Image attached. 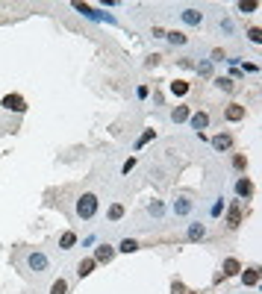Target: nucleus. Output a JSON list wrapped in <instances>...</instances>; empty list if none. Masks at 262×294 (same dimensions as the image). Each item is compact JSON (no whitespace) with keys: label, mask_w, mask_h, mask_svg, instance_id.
I'll return each instance as SVG.
<instances>
[{"label":"nucleus","mask_w":262,"mask_h":294,"mask_svg":"<svg viewBox=\"0 0 262 294\" xmlns=\"http://www.w3.org/2000/svg\"><path fill=\"white\" fill-rule=\"evenodd\" d=\"M212 83H215V89H218V92H227V95H233V92H236V83H233L230 77H215Z\"/></svg>","instance_id":"23"},{"label":"nucleus","mask_w":262,"mask_h":294,"mask_svg":"<svg viewBox=\"0 0 262 294\" xmlns=\"http://www.w3.org/2000/svg\"><path fill=\"white\" fill-rule=\"evenodd\" d=\"M212 147H215V153L230 150V147H233V135H230V132H215V135H212Z\"/></svg>","instance_id":"11"},{"label":"nucleus","mask_w":262,"mask_h":294,"mask_svg":"<svg viewBox=\"0 0 262 294\" xmlns=\"http://www.w3.org/2000/svg\"><path fill=\"white\" fill-rule=\"evenodd\" d=\"M100 209V200L98 195H92V192H83V195L74 200V215L80 218V221H92L95 215H98Z\"/></svg>","instance_id":"1"},{"label":"nucleus","mask_w":262,"mask_h":294,"mask_svg":"<svg viewBox=\"0 0 262 294\" xmlns=\"http://www.w3.org/2000/svg\"><path fill=\"white\" fill-rule=\"evenodd\" d=\"M0 106H3V109H9V112H24V109H27V100L21 98V95H6Z\"/></svg>","instance_id":"9"},{"label":"nucleus","mask_w":262,"mask_h":294,"mask_svg":"<svg viewBox=\"0 0 262 294\" xmlns=\"http://www.w3.org/2000/svg\"><path fill=\"white\" fill-rule=\"evenodd\" d=\"M165 33H168V30H162V27H153V30H150L153 38H165Z\"/></svg>","instance_id":"38"},{"label":"nucleus","mask_w":262,"mask_h":294,"mask_svg":"<svg viewBox=\"0 0 262 294\" xmlns=\"http://www.w3.org/2000/svg\"><path fill=\"white\" fill-rule=\"evenodd\" d=\"M147 92H150L147 86H138V89H135V95H138V100H144V98H147Z\"/></svg>","instance_id":"39"},{"label":"nucleus","mask_w":262,"mask_h":294,"mask_svg":"<svg viewBox=\"0 0 262 294\" xmlns=\"http://www.w3.org/2000/svg\"><path fill=\"white\" fill-rule=\"evenodd\" d=\"M124 215H127L124 203H109V209H106V221H109V224H118Z\"/></svg>","instance_id":"16"},{"label":"nucleus","mask_w":262,"mask_h":294,"mask_svg":"<svg viewBox=\"0 0 262 294\" xmlns=\"http://www.w3.org/2000/svg\"><path fill=\"white\" fill-rule=\"evenodd\" d=\"M135 162H138V159H135V156H130V159H127V162L121 165V171H124V174H130L132 168H135Z\"/></svg>","instance_id":"36"},{"label":"nucleus","mask_w":262,"mask_h":294,"mask_svg":"<svg viewBox=\"0 0 262 294\" xmlns=\"http://www.w3.org/2000/svg\"><path fill=\"white\" fill-rule=\"evenodd\" d=\"M242 218H245V212H242V203H230L227 212H224V221H227L230 229L242 227Z\"/></svg>","instance_id":"5"},{"label":"nucleus","mask_w":262,"mask_h":294,"mask_svg":"<svg viewBox=\"0 0 262 294\" xmlns=\"http://www.w3.org/2000/svg\"><path fill=\"white\" fill-rule=\"evenodd\" d=\"M98 268V262L92 259V256H86V259H80L77 262V277L80 280H86V277H92V271Z\"/></svg>","instance_id":"15"},{"label":"nucleus","mask_w":262,"mask_h":294,"mask_svg":"<svg viewBox=\"0 0 262 294\" xmlns=\"http://www.w3.org/2000/svg\"><path fill=\"white\" fill-rule=\"evenodd\" d=\"M224 118L233 121V124H236V121H245V118H248V109H245L242 103H230L227 109H224Z\"/></svg>","instance_id":"10"},{"label":"nucleus","mask_w":262,"mask_h":294,"mask_svg":"<svg viewBox=\"0 0 262 294\" xmlns=\"http://www.w3.org/2000/svg\"><path fill=\"white\" fill-rule=\"evenodd\" d=\"M192 209H195V197L186 195V192H180V195L171 200V212H174L177 218H189V215H192Z\"/></svg>","instance_id":"3"},{"label":"nucleus","mask_w":262,"mask_h":294,"mask_svg":"<svg viewBox=\"0 0 262 294\" xmlns=\"http://www.w3.org/2000/svg\"><path fill=\"white\" fill-rule=\"evenodd\" d=\"M186 238H189L192 244L203 241V238H206V224H200V221H192V224L186 227Z\"/></svg>","instance_id":"7"},{"label":"nucleus","mask_w":262,"mask_h":294,"mask_svg":"<svg viewBox=\"0 0 262 294\" xmlns=\"http://www.w3.org/2000/svg\"><path fill=\"white\" fill-rule=\"evenodd\" d=\"M180 18H183V24H189V27H200V24H203V12L195 9V6L183 9V12H180Z\"/></svg>","instance_id":"8"},{"label":"nucleus","mask_w":262,"mask_h":294,"mask_svg":"<svg viewBox=\"0 0 262 294\" xmlns=\"http://www.w3.org/2000/svg\"><path fill=\"white\" fill-rule=\"evenodd\" d=\"M147 177H150V180H156V183H162V180H165L162 168H150V171H147Z\"/></svg>","instance_id":"32"},{"label":"nucleus","mask_w":262,"mask_h":294,"mask_svg":"<svg viewBox=\"0 0 262 294\" xmlns=\"http://www.w3.org/2000/svg\"><path fill=\"white\" fill-rule=\"evenodd\" d=\"M68 280L65 277H59V280H53V286H50V294H68Z\"/></svg>","instance_id":"26"},{"label":"nucleus","mask_w":262,"mask_h":294,"mask_svg":"<svg viewBox=\"0 0 262 294\" xmlns=\"http://www.w3.org/2000/svg\"><path fill=\"white\" fill-rule=\"evenodd\" d=\"M239 277H242L245 286H260V268H254V265H251V268H242Z\"/></svg>","instance_id":"18"},{"label":"nucleus","mask_w":262,"mask_h":294,"mask_svg":"<svg viewBox=\"0 0 262 294\" xmlns=\"http://www.w3.org/2000/svg\"><path fill=\"white\" fill-rule=\"evenodd\" d=\"M224 59H227V53H224L221 47H215V50H212V59H209V62H224Z\"/></svg>","instance_id":"33"},{"label":"nucleus","mask_w":262,"mask_h":294,"mask_svg":"<svg viewBox=\"0 0 262 294\" xmlns=\"http://www.w3.org/2000/svg\"><path fill=\"white\" fill-rule=\"evenodd\" d=\"M260 3L257 0H239V12H257Z\"/></svg>","instance_id":"29"},{"label":"nucleus","mask_w":262,"mask_h":294,"mask_svg":"<svg viewBox=\"0 0 262 294\" xmlns=\"http://www.w3.org/2000/svg\"><path fill=\"white\" fill-rule=\"evenodd\" d=\"M236 197L239 200H251L254 197V180L251 177H239L236 180Z\"/></svg>","instance_id":"6"},{"label":"nucleus","mask_w":262,"mask_h":294,"mask_svg":"<svg viewBox=\"0 0 262 294\" xmlns=\"http://www.w3.org/2000/svg\"><path fill=\"white\" fill-rule=\"evenodd\" d=\"M221 212H224V197H218V200H215V206L209 209V215H212V218H218Z\"/></svg>","instance_id":"30"},{"label":"nucleus","mask_w":262,"mask_h":294,"mask_svg":"<svg viewBox=\"0 0 262 294\" xmlns=\"http://www.w3.org/2000/svg\"><path fill=\"white\" fill-rule=\"evenodd\" d=\"M171 294H189V292H186V286H183L180 280H174V283H171Z\"/></svg>","instance_id":"34"},{"label":"nucleus","mask_w":262,"mask_h":294,"mask_svg":"<svg viewBox=\"0 0 262 294\" xmlns=\"http://www.w3.org/2000/svg\"><path fill=\"white\" fill-rule=\"evenodd\" d=\"M74 9H77V12H83L89 21H112L109 15H98V9H95V6H89V3H74Z\"/></svg>","instance_id":"12"},{"label":"nucleus","mask_w":262,"mask_h":294,"mask_svg":"<svg viewBox=\"0 0 262 294\" xmlns=\"http://www.w3.org/2000/svg\"><path fill=\"white\" fill-rule=\"evenodd\" d=\"M24 268L30 271V274H35V277H44L47 271H50V256L44 253V250H27L24 253Z\"/></svg>","instance_id":"2"},{"label":"nucleus","mask_w":262,"mask_h":294,"mask_svg":"<svg viewBox=\"0 0 262 294\" xmlns=\"http://www.w3.org/2000/svg\"><path fill=\"white\" fill-rule=\"evenodd\" d=\"M147 215H150L153 221H162L165 218V203L162 200H150V203H147Z\"/></svg>","instance_id":"19"},{"label":"nucleus","mask_w":262,"mask_h":294,"mask_svg":"<svg viewBox=\"0 0 262 294\" xmlns=\"http://www.w3.org/2000/svg\"><path fill=\"white\" fill-rule=\"evenodd\" d=\"M165 38H168L174 47H183V44H189V35L183 33V30H171V33H165Z\"/></svg>","instance_id":"22"},{"label":"nucleus","mask_w":262,"mask_h":294,"mask_svg":"<svg viewBox=\"0 0 262 294\" xmlns=\"http://www.w3.org/2000/svg\"><path fill=\"white\" fill-rule=\"evenodd\" d=\"M153 138H156V130H144L141 135H138V138H135V144H132V150H141V147H144V144H150Z\"/></svg>","instance_id":"24"},{"label":"nucleus","mask_w":262,"mask_h":294,"mask_svg":"<svg viewBox=\"0 0 262 294\" xmlns=\"http://www.w3.org/2000/svg\"><path fill=\"white\" fill-rule=\"evenodd\" d=\"M197 74H200V77H206V80H209V77H212V62H209V59H203V62H197Z\"/></svg>","instance_id":"27"},{"label":"nucleus","mask_w":262,"mask_h":294,"mask_svg":"<svg viewBox=\"0 0 262 294\" xmlns=\"http://www.w3.org/2000/svg\"><path fill=\"white\" fill-rule=\"evenodd\" d=\"M74 247H77V232H74V229H65V232L59 235V250L68 253V250H74Z\"/></svg>","instance_id":"17"},{"label":"nucleus","mask_w":262,"mask_h":294,"mask_svg":"<svg viewBox=\"0 0 262 294\" xmlns=\"http://www.w3.org/2000/svg\"><path fill=\"white\" fill-rule=\"evenodd\" d=\"M248 38H251L254 44H260V41H262V30H260V27H251V30H248Z\"/></svg>","instance_id":"31"},{"label":"nucleus","mask_w":262,"mask_h":294,"mask_svg":"<svg viewBox=\"0 0 262 294\" xmlns=\"http://www.w3.org/2000/svg\"><path fill=\"white\" fill-rule=\"evenodd\" d=\"M159 62H162V56H159V53H153V56H147V62H144V65H147V68H156Z\"/></svg>","instance_id":"37"},{"label":"nucleus","mask_w":262,"mask_h":294,"mask_svg":"<svg viewBox=\"0 0 262 294\" xmlns=\"http://www.w3.org/2000/svg\"><path fill=\"white\" fill-rule=\"evenodd\" d=\"M239 274H242V262L236 259V256L224 259V265H221V277H239Z\"/></svg>","instance_id":"14"},{"label":"nucleus","mask_w":262,"mask_h":294,"mask_svg":"<svg viewBox=\"0 0 262 294\" xmlns=\"http://www.w3.org/2000/svg\"><path fill=\"white\" fill-rule=\"evenodd\" d=\"M189 124H192L195 132H203L209 127V112H192V115H189Z\"/></svg>","instance_id":"13"},{"label":"nucleus","mask_w":262,"mask_h":294,"mask_svg":"<svg viewBox=\"0 0 262 294\" xmlns=\"http://www.w3.org/2000/svg\"><path fill=\"white\" fill-rule=\"evenodd\" d=\"M115 253H118V250H115V244H106V241H103V244L95 247V256H92V259L98 262V265H109V262L115 259Z\"/></svg>","instance_id":"4"},{"label":"nucleus","mask_w":262,"mask_h":294,"mask_svg":"<svg viewBox=\"0 0 262 294\" xmlns=\"http://www.w3.org/2000/svg\"><path fill=\"white\" fill-rule=\"evenodd\" d=\"M168 89H171V95H174V98H186V95H189V89H192V86H189V83H186V80H174V83H171V86H168Z\"/></svg>","instance_id":"21"},{"label":"nucleus","mask_w":262,"mask_h":294,"mask_svg":"<svg viewBox=\"0 0 262 294\" xmlns=\"http://www.w3.org/2000/svg\"><path fill=\"white\" fill-rule=\"evenodd\" d=\"M115 250H118V253H135V250H138V241H135V238H121Z\"/></svg>","instance_id":"25"},{"label":"nucleus","mask_w":262,"mask_h":294,"mask_svg":"<svg viewBox=\"0 0 262 294\" xmlns=\"http://www.w3.org/2000/svg\"><path fill=\"white\" fill-rule=\"evenodd\" d=\"M180 65H183V68H195V62H192V56H183V59H180Z\"/></svg>","instance_id":"40"},{"label":"nucleus","mask_w":262,"mask_h":294,"mask_svg":"<svg viewBox=\"0 0 262 294\" xmlns=\"http://www.w3.org/2000/svg\"><path fill=\"white\" fill-rule=\"evenodd\" d=\"M189 115H192V109H189V106H183V103L171 109V121H174V124H183V121H189Z\"/></svg>","instance_id":"20"},{"label":"nucleus","mask_w":262,"mask_h":294,"mask_svg":"<svg viewBox=\"0 0 262 294\" xmlns=\"http://www.w3.org/2000/svg\"><path fill=\"white\" fill-rule=\"evenodd\" d=\"M233 168H236V171H248V156H245V153H236V156H233Z\"/></svg>","instance_id":"28"},{"label":"nucleus","mask_w":262,"mask_h":294,"mask_svg":"<svg viewBox=\"0 0 262 294\" xmlns=\"http://www.w3.org/2000/svg\"><path fill=\"white\" fill-rule=\"evenodd\" d=\"M218 27H221V33L233 35V21H230V18H221V24H218Z\"/></svg>","instance_id":"35"}]
</instances>
